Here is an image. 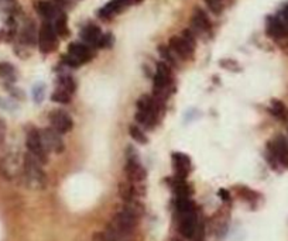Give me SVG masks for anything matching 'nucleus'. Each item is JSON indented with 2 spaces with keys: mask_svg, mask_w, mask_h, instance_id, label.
I'll return each mask as SVG.
<instances>
[{
  "mask_svg": "<svg viewBox=\"0 0 288 241\" xmlns=\"http://www.w3.org/2000/svg\"><path fill=\"white\" fill-rule=\"evenodd\" d=\"M23 179L28 189L33 191H41L47 186V176L41 169V162L33 157L31 154L24 155V164H23Z\"/></svg>",
  "mask_w": 288,
  "mask_h": 241,
  "instance_id": "1",
  "label": "nucleus"
},
{
  "mask_svg": "<svg viewBox=\"0 0 288 241\" xmlns=\"http://www.w3.org/2000/svg\"><path fill=\"white\" fill-rule=\"evenodd\" d=\"M267 161L273 168H277V164H281L288 169V141L284 135H277L267 144Z\"/></svg>",
  "mask_w": 288,
  "mask_h": 241,
  "instance_id": "2",
  "label": "nucleus"
},
{
  "mask_svg": "<svg viewBox=\"0 0 288 241\" xmlns=\"http://www.w3.org/2000/svg\"><path fill=\"white\" fill-rule=\"evenodd\" d=\"M23 164L24 158L21 161L20 155L14 152H8L0 158V175L6 181H14L23 175Z\"/></svg>",
  "mask_w": 288,
  "mask_h": 241,
  "instance_id": "3",
  "label": "nucleus"
},
{
  "mask_svg": "<svg viewBox=\"0 0 288 241\" xmlns=\"http://www.w3.org/2000/svg\"><path fill=\"white\" fill-rule=\"evenodd\" d=\"M25 145L28 152L38 159L41 164H45L48 159V151L45 150L44 142H42L41 133L38 128H30L27 131V137H25Z\"/></svg>",
  "mask_w": 288,
  "mask_h": 241,
  "instance_id": "4",
  "label": "nucleus"
},
{
  "mask_svg": "<svg viewBox=\"0 0 288 241\" xmlns=\"http://www.w3.org/2000/svg\"><path fill=\"white\" fill-rule=\"evenodd\" d=\"M49 127H52L59 134L69 133L74 127L72 117L62 109H54L49 112Z\"/></svg>",
  "mask_w": 288,
  "mask_h": 241,
  "instance_id": "5",
  "label": "nucleus"
},
{
  "mask_svg": "<svg viewBox=\"0 0 288 241\" xmlns=\"http://www.w3.org/2000/svg\"><path fill=\"white\" fill-rule=\"evenodd\" d=\"M58 47V34L54 28V25L45 24L41 27L40 31V50L45 54L52 52L54 50H57Z\"/></svg>",
  "mask_w": 288,
  "mask_h": 241,
  "instance_id": "6",
  "label": "nucleus"
},
{
  "mask_svg": "<svg viewBox=\"0 0 288 241\" xmlns=\"http://www.w3.org/2000/svg\"><path fill=\"white\" fill-rule=\"evenodd\" d=\"M41 133V138L42 142H44V147L45 150L48 151H54V152H62L64 148H65V144L62 141L61 135L58 131H55L52 127H48V128H44V130H40Z\"/></svg>",
  "mask_w": 288,
  "mask_h": 241,
  "instance_id": "7",
  "label": "nucleus"
},
{
  "mask_svg": "<svg viewBox=\"0 0 288 241\" xmlns=\"http://www.w3.org/2000/svg\"><path fill=\"white\" fill-rule=\"evenodd\" d=\"M170 48H171L174 54L178 55L180 58L188 59L190 57H192V54H194L195 42L188 41L184 35H182V37L175 35V37H173V38L170 40Z\"/></svg>",
  "mask_w": 288,
  "mask_h": 241,
  "instance_id": "8",
  "label": "nucleus"
},
{
  "mask_svg": "<svg viewBox=\"0 0 288 241\" xmlns=\"http://www.w3.org/2000/svg\"><path fill=\"white\" fill-rule=\"evenodd\" d=\"M68 55L72 59H75L78 62V65L81 67L82 64L89 62L93 58L95 52L92 51L91 47L85 45L82 42H72L69 45V48H68Z\"/></svg>",
  "mask_w": 288,
  "mask_h": 241,
  "instance_id": "9",
  "label": "nucleus"
},
{
  "mask_svg": "<svg viewBox=\"0 0 288 241\" xmlns=\"http://www.w3.org/2000/svg\"><path fill=\"white\" fill-rule=\"evenodd\" d=\"M126 176L130 182H143L147 176V172L139 162V159L129 158L126 164Z\"/></svg>",
  "mask_w": 288,
  "mask_h": 241,
  "instance_id": "10",
  "label": "nucleus"
},
{
  "mask_svg": "<svg viewBox=\"0 0 288 241\" xmlns=\"http://www.w3.org/2000/svg\"><path fill=\"white\" fill-rule=\"evenodd\" d=\"M173 164L175 168V172L180 179H185L191 172V159L188 155L182 152H174L173 154Z\"/></svg>",
  "mask_w": 288,
  "mask_h": 241,
  "instance_id": "11",
  "label": "nucleus"
},
{
  "mask_svg": "<svg viewBox=\"0 0 288 241\" xmlns=\"http://www.w3.org/2000/svg\"><path fill=\"white\" fill-rule=\"evenodd\" d=\"M195 229H197V217L194 215V210L192 212H187V213H181V220H180V233L191 239L194 233H195Z\"/></svg>",
  "mask_w": 288,
  "mask_h": 241,
  "instance_id": "12",
  "label": "nucleus"
},
{
  "mask_svg": "<svg viewBox=\"0 0 288 241\" xmlns=\"http://www.w3.org/2000/svg\"><path fill=\"white\" fill-rule=\"evenodd\" d=\"M134 0H112L109 1L106 6L103 8H100L99 11V17L100 18H105V20H109L112 17L117 14L120 10H123L126 6H129L130 3H133Z\"/></svg>",
  "mask_w": 288,
  "mask_h": 241,
  "instance_id": "13",
  "label": "nucleus"
},
{
  "mask_svg": "<svg viewBox=\"0 0 288 241\" xmlns=\"http://www.w3.org/2000/svg\"><path fill=\"white\" fill-rule=\"evenodd\" d=\"M267 31L270 35L276 38H281L288 35V25L284 23V20L277 18V17H270L269 25H267Z\"/></svg>",
  "mask_w": 288,
  "mask_h": 241,
  "instance_id": "14",
  "label": "nucleus"
},
{
  "mask_svg": "<svg viewBox=\"0 0 288 241\" xmlns=\"http://www.w3.org/2000/svg\"><path fill=\"white\" fill-rule=\"evenodd\" d=\"M81 37L83 38V41L89 42L92 45H96V47H98L99 42L102 40V37H103V34H102V31H100V28H99L98 25L89 24L86 25L82 31H81Z\"/></svg>",
  "mask_w": 288,
  "mask_h": 241,
  "instance_id": "15",
  "label": "nucleus"
},
{
  "mask_svg": "<svg viewBox=\"0 0 288 241\" xmlns=\"http://www.w3.org/2000/svg\"><path fill=\"white\" fill-rule=\"evenodd\" d=\"M35 8H37V11H38L44 18H47V20H52V18H57V17L59 16V14H58L57 6H55L54 3H51V1H37Z\"/></svg>",
  "mask_w": 288,
  "mask_h": 241,
  "instance_id": "16",
  "label": "nucleus"
},
{
  "mask_svg": "<svg viewBox=\"0 0 288 241\" xmlns=\"http://www.w3.org/2000/svg\"><path fill=\"white\" fill-rule=\"evenodd\" d=\"M192 24L195 25L199 31H208L211 28V21L201 8L195 10V14L192 17Z\"/></svg>",
  "mask_w": 288,
  "mask_h": 241,
  "instance_id": "17",
  "label": "nucleus"
},
{
  "mask_svg": "<svg viewBox=\"0 0 288 241\" xmlns=\"http://www.w3.org/2000/svg\"><path fill=\"white\" fill-rule=\"evenodd\" d=\"M270 112L274 117H277L279 120L286 121L288 119V110L286 108V105L279 99H273L272 105H270Z\"/></svg>",
  "mask_w": 288,
  "mask_h": 241,
  "instance_id": "18",
  "label": "nucleus"
},
{
  "mask_svg": "<svg viewBox=\"0 0 288 241\" xmlns=\"http://www.w3.org/2000/svg\"><path fill=\"white\" fill-rule=\"evenodd\" d=\"M57 88L64 89V91L69 92V93H74L75 89H76V83H75L72 76L62 75L57 79Z\"/></svg>",
  "mask_w": 288,
  "mask_h": 241,
  "instance_id": "19",
  "label": "nucleus"
},
{
  "mask_svg": "<svg viewBox=\"0 0 288 241\" xmlns=\"http://www.w3.org/2000/svg\"><path fill=\"white\" fill-rule=\"evenodd\" d=\"M129 134L132 137L133 140L139 144H147V135L144 134V131L141 130L139 125H130L129 127Z\"/></svg>",
  "mask_w": 288,
  "mask_h": 241,
  "instance_id": "20",
  "label": "nucleus"
},
{
  "mask_svg": "<svg viewBox=\"0 0 288 241\" xmlns=\"http://www.w3.org/2000/svg\"><path fill=\"white\" fill-rule=\"evenodd\" d=\"M54 28L57 31L58 35L61 37H66L69 31H68V27H66V17L64 14H59V16L55 18V23H54Z\"/></svg>",
  "mask_w": 288,
  "mask_h": 241,
  "instance_id": "21",
  "label": "nucleus"
},
{
  "mask_svg": "<svg viewBox=\"0 0 288 241\" xmlns=\"http://www.w3.org/2000/svg\"><path fill=\"white\" fill-rule=\"evenodd\" d=\"M71 98H72V93L64 91V89H59V88H57V91L51 95V100H54L57 103H68Z\"/></svg>",
  "mask_w": 288,
  "mask_h": 241,
  "instance_id": "22",
  "label": "nucleus"
},
{
  "mask_svg": "<svg viewBox=\"0 0 288 241\" xmlns=\"http://www.w3.org/2000/svg\"><path fill=\"white\" fill-rule=\"evenodd\" d=\"M158 52H160V55L163 57L164 59V62H167L168 65H175V54L173 52V50L170 48V47H165V45H161L160 48H158Z\"/></svg>",
  "mask_w": 288,
  "mask_h": 241,
  "instance_id": "23",
  "label": "nucleus"
},
{
  "mask_svg": "<svg viewBox=\"0 0 288 241\" xmlns=\"http://www.w3.org/2000/svg\"><path fill=\"white\" fill-rule=\"evenodd\" d=\"M236 191L240 195V198L249 200V202H253L259 198V193H256L255 191L249 189L246 186H236Z\"/></svg>",
  "mask_w": 288,
  "mask_h": 241,
  "instance_id": "24",
  "label": "nucleus"
},
{
  "mask_svg": "<svg viewBox=\"0 0 288 241\" xmlns=\"http://www.w3.org/2000/svg\"><path fill=\"white\" fill-rule=\"evenodd\" d=\"M44 92H45V86L42 83L35 85L33 89V99L35 103H41L44 99Z\"/></svg>",
  "mask_w": 288,
  "mask_h": 241,
  "instance_id": "25",
  "label": "nucleus"
},
{
  "mask_svg": "<svg viewBox=\"0 0 288 241\" xmlns=\"http://www.w3.org/2000/svg\"><path fill=\"white\" fill-rule=\"evenodd\" d=\"M205 3L208 4V7L214 11L215 14H221L223 10V3L221 0H205Z\"/></svg>",
  "mask_w": 288,
  "mask_h": 241,
  "instance_id": "26",
  "label": "nucleus"
},
{
  "mask_svg": "<svg viewBox=\"0 0 288 241\" xmlns=\"http://www.w3.org/2000/svg\"><path fill=\"white\" fill-rule=\"evenodd\" d=\"M13 74V67L10 64H6V62H1L0 64V75L1 76H8Z\"/></svg>",
  "mask_w": 288,
  "mask_h": 241,
  "instance_id": "27",
  "label": "nucleus"
},
{
  "mask_svg": "<svg viewBox=\"0 0 288 241\" xmlns=\"http://www.w3.org/2000/svg\"><path fill=\"white\" fill-rule=\"evenodd\" d=\"M4 137H6V124H4V121L0 119V145L4 141Z\"/></svg>",
  "mask_w": 288,
  "mask_h": 241,
  "instance_id": "28",
  "label": "nucleus"
},
{
  "mask_svg": "<svg viewBox=\"0 0 288 241\" xmlns=\"http://www.w3.org/2000/svg\"><path fill=\"white\" fill-rule=\"evenodd\" d=\"M219 196H221L223 200H231V195H229V192L225 191V189H221V191H219Z\"/></svg>",
  "mask_w": 288,
  "mask_h": 241,
  "instance_id": "29",
  "label": "nucleus"
},
{
  "mask_svg": "<svg viewBox=\"0 0 288 241\" xmlns=\"http://www.w3.org/2000/svg\"><path fill=\"white\" fill-rule=\"evenodd\" d=\"M283 20H284V23L288 25V6L283 10Z\"/></svg>",
  "mask_w": 288,
  "mask_h": 241,
  "instance_id": "30",
  "label": "nucleus"
},
{
  "mask_svg": "<svg viewBox=\"0 0 288 241\" xmlns=\"http://www.w3.org/2000/svg\"><path fill=\"white\" fill-rule=\"evenodd\" d=\"M134 1H136V3H139V1H141V0H134Z\"/></svg>",
  "mask_w": 288,
  "mask_h": 241,
  "instance_id": "31",
  "label": "nucleus"
}]
</instances>
